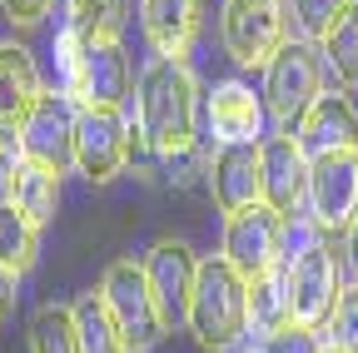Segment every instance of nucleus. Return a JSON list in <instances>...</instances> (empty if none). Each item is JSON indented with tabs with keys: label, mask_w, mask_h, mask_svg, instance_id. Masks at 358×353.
Wrapping results in <instances>:
<instances>
[{
	"label": "nucleus",
	"mask_w": 358,
	"mask_h": 353,
	"mask_svg": "<svg viewBox=\"0 0 358 353\" xmlns=\"http://www.w3.org/2000/svg\"><path fill=\"white\" fill-rule=\"evenodd\" d=\"M134 110H140V135L159 159H179L199 150V80L189 75L185 60H150L134 90Z\"/></svg>",
	"instance_id": "nucleus-1"
},
{
	"label": "nucleus",
	"mask_w": 358,
	"mask_h": 353,
	"mask_svg": "<svg viewBox=\"0 0 358 353\" xmlns=\"http://www.w3.org/2000/svg\"><path fill=\"white\" fill-rule=\"evenodd\" d=\"M185 329L209 353H229L249 333V279L224 254L199 259V284H194V298H189Z\"/></svg>",
	"instance_id": "nucleus-2"
},
{
	"label": "nucleus",
	"mask_w": 358,
	"mask_h": 353,
	"mask_svg": "<svg viewBox=\"0 0 358 353\" xmlns=\"http://www.w3.org/2000/svg\"><path fill=\"white\" fill-rule=\"evenodd\" d=\"M284 289H289V314H294V324H303V329L319 333V329L334 319L338 298H343V264H338V254H334L324 239L299 244V249L284 259Z\"/></svg>",
	"instance_id": "nucleus-3"
},
{
	"label": "nucleus",
	"mask_w": 358,
	"mask_h": 353,
	"mask_svg": "<svg viewBox=\"0 0 358 353\" xmlns=\"http://www.w3.org/2000/svg\"><path fill=\"white\" fill-rule=\"evenodd\" d=\"M324 75H329V65H324V50L313 45V40H289V45L268 60V70H264V105H268V115L279 120V129H299V120L313 110V100L324 95Z\"/></svg>",
	"instance_id": "nucleus-4"
},
{
	"label": "nucleus",
	"mask_w": 358,
	"mask_h": 353,
	"mask_svg": "<svg viewBox=\"0 0 358 353\" xmlns=\"http://www.w3.org/2000/svg\"><path fill=\"white\" fill-rule=\"evenodd\" d=\"M219 40L234 65L244 70H268L284 45H289V10L284 0H224L219 10Z\"/></svg>",
	"instance_id": "nucleus-5"
},
{
	"label": "nucleus",
	"mask_w": 358,
	"mask_h": 353,
	"mask_svg": "<svg viewBox=\"0 0 358 353\" xmlns=\"http://www.w3.org/2000/svg\"><path fill=\"white\" fill-rule=\"evenodd\" d=\"M100 294H105V308L115 314L120 338H124L129 353H150L169 333V324H164L159 303H155V289L145 279V264L140 259H115L110 269H105V279H100Z\"/></svg>",
	"instance_id": "nucleus-6"
},
{
	"label": "nucleus",
	"mask_w": 358,
	"mask_h": 353,
	"mask_svg": "<svg viewBox=\"0 0 358 353\" xmlns=\"http://www.w3.org/2000/svg\"><path fill=\"white\" fill-rule=\"evenodd\" d=\"M75 129H80V105L65 95V90H45L20 129V145L15 154L50 169V174H65L75 164Z\"/></svg>",
	"instance_id": "nucleus-7"
},
{
	"label": "nucleus",
	"mask_w": 358,
	"mask_h": 353,
	"mask_svg": "<svg viewBox=\"0 0 358 353\" xmlns=\"http://www.w3.org/2000/svg\"><path fill=\"white\" fill-rule=\"evenodd\" d=\"M284 239H289V219L274 214L268 204H254V209H239L224 219V259L244 279L284 269Z\"/></svg>",
	"instance_id": "nucleus-8"
},
{
	"label": "nucleus",
	"mask_w": 358,
	"mask_h": 353,
	"mask_svg": "<svg viewBox=\"0 0 358 353\" xmlns=\"http://www.w3.org/2000/svg\"><path fill=\"white\" fill-rule=\"evenodd\" d=\"M134 154V129L120 110H80L75 129V169L90 185H110Z\"/></svg>",
	"instance_id": "nucleus-9"
},
{
	"label": "nucleus",
	"mask_w": 358,
	"mask_h": 353,
	"mask_svg": "<svg viewBox=\"0 0 358 353\" xmlns=\"http://www.w3.org/2000/svg\"><path fill=\"white\" fill-rule=\"evenodd\" d=\"M308 214L319 229H348L358 219V150H338L313 159L308 169Z\"/></svg>",
	"instance_id": "nucleus-10"
},
{
	"label": "nucleus",
	"mask_w": 358,
	"mask_h": 353,
	"mask_svg": "<svg viewBox=\"0 0 358 353\" xmlns=\"http://www.w3.org/2000/svg\"><path fill=\"white\" fill-rule=\"evenodd\" d=\"M145 279L155 289V303L169 329H185L189 319V298H194V284H199V259L189 254V244L179 239H159L145 259Z\"/></svg>",
	"instance_id": "nucleus-11"
},
{
	"label": "nucleus",
	"mask_w": 358,
	"mask_h": 353,
	"mask_svg": "<svg viewBox=\"0 0 358 353\" xmlns=\"http://www.w3.org/2000/svg\"><path fill=\"white\" fill-rule=\"evenodd\" d=\"M204 185L224 214L264 204V145H219L204 164Z\"/></svg>",
	"instance_id": "nucleus-12"
},
{
	"label": "nucleus",
	"mask_w": 358,
	"mask_h": 353,
	"mask_svg": "<svg viewBox=\"0 0 358 353\" xmlns=\"http://www.w3.org/2000/svg\"><path fill=\"white\" fill-rule=\"evenodd\" d=\"M129 90H134V70H129L124 45L120 40H90L70 100L80 110H120L129 100Z\"/></svg>",
	"instance_id": "nucleus-13"
},
{
	"label": "nucleus",
	"mask_w": 358,
	"mask_h": 353,
	"mask_svg": "<svg viewBox=\"0 0 358 353\" xmlns=\"http://www.w3.org/2000/svg\"><path fill=\"white\" fill-rule=\"evenodd\" d=\"M308 169L313 159L303 154L299 135H289V129H279V135L264 140V204L294 219L308 209Z\"/></svg>",
	"instance_id": "nucleus-14"
},
{
	"label": "nucleus",
	"mask_w": 358,
	"mask_h": 353,
	"mask_svg": "<svg viewBox=\"0 0 358 353\" xmlns=\"http://www.w3.org/2000/svg\"><path fill=\"white\" fill-rule=\"evenodd\" d=\"M40 95H45V85H40L35 55L25 45H15V40H6L0 45V150L20 145V129Z\"/></svg>",
	"instance_id": "nucleus-15"
},
{
	"label": "nucleus",
	"mask_w": 358,
	"mask_h": 353,
	"mask_svg": "<svg viewBox=\"0 0 358 353\" xmlns=\"http://www.w3.org/2000/svg\"><path fill=\"white\" fill-rule=\"evenodd\" d=\"M264 115H268V105L244 80L214 85V95L204 100V124L219 145H264Z\"/></svg>",
	"instance_id": "nucleus-16"
},
{
	"label": "nucleus",
	"mask_w": 358,
	"mask_h": 353,
	"mask_svg": "<svg viewBox=\"0 0 358 353\" xmlns=\"http://www.w3.org/2000/svg\"><path fill=\"white\" fill-rule=\"evenodd\" d=\"M140 25L164 60H185L204 30V0H140Z\"/></svg>",
	"instance_id": "nucleus-17"
},
{
	"label": "nucleus",
	"mask_w": 358,
	"mask_h": 353,
	"mask_svg": "<svg viewBox=\"0 0 358 353\" xmlns=\"http://www.w3.org/2000/svg\"><path fill=\"white\" fill-rule=\"evenodd\" d=\"M299 145L308 159H324V154H338V150H358V110L348 95H319L313 110L299 120Z\"/></svg>",
	"instance_id": "nucleus-18"
},
{
	"label": "nucleus",
	"mask_w": 358,
	"mask_h": 353,
	"mask_svg": "<svg viewBox=\"0 0 358 353\" xmlns=\"http://www.w3.org/2000/svg\"><path fill=\"white\" fill-rule=\"evenodd\" d=\"M289 324H294V314H289L284 269L249 279V333H259V338H274V333H284Z\"/></svg>",
	"instance_id": "nucleus-19"
},
{
	"label": "nucleus",
	"mask_w": 358,
	"mask_h": 353,
	"mask_svg": "<svg viewBox=\"0 0 358 353\" xmlns=\"http://www.w3.org/2000/svg\"><path fill=\"white\" fill-rule=\"evenodd\" d=\"M75 329H80V353H129L124 338H120V324L115 314L105 308V294H80L75 303Z\"/></svg>",
	"instance_id": "nucleus-20"
},
{
	"label": "nucleus",
	"mask_w": 358,
	"mask_h": 353,
	"mask_svg": "<svg viewBox=\"0 0 358 353\" xmlns=\"http://www.w3.org/2000/svg\"><path fill=\"white\" fill-rule=\"evenodd\" d=\"M319 50H324V65L338 90H358V6L319 40Z\"/></svg>",
	"instance_id": "nucleus-21"
},
{
	"label": "nucleus",
	"mask_w": 358,
	"mask_h": 353,
	"mask_svg": "<svg viewBox=\"0 0 358 353\" xmlns=\"http://www.w3.org/2000/svg\"><path fill=\"white\" fill-rule=\"evenodd\" d=\"M30 353H80V329L70 303H45L30 319Z\"/></svg>",
	"instance_id": "nucleus-22"
},
{
	"label": "nucleus",
	"mask_w": 358,
	"mask_h": 353,
	"mask_svg": "<svg viewBox=\"0 0 358 353\" xmlns=\"http://www.w3.org/2000/svg\"><path fill=\"white\" fill-rule=\"evenodd\" d=\"M40 254V224L25 209H0V264H10L15 274H25Z\"/></svg>",
	"instance_id": "nucleus-23"
},
{
	"label": "nucleus",
	"mask_w": 358,
	"mask_h": 353,
	"mask_svg": "<svg viewBox=\"0 0 358 353\" xmlns=\"http://www.w3.org/2000/svg\"><path fill=\"white\" fill-rule=\"evenodd\" d=\"M65 10L70 30H80L85 40H120L129 20V0H65Z\"/></svg>",
	"instance_id": "nucleus-24"
},
{
	"label": "nucleus",
	"mask_w": 358,
	"mask_h": 353,
	"mask_svg": "<svg viewBox=\"0 0 358 353\" xmlns=\"http://www.w3.org/2000/svg\"><path fill=\"white\" fill-rule=\"evenodd\" d=\"M15 209H25L35 224H50L60 209V174L40 169L30 159H20V189H15Z\"/></svg>",
	"instance_id": "nucleus-25"
},
{
	"label": "nucleus",
	"mask_w": 358,
	"mask_h": 353,
	"mask_svg": "<svg viewBox=\"0 0 358 353\" xmlns=\"http://www.w3.org/2000/svg\"><path fill=\"white\" fill-rule=\"evenodd\" d=\"M358 6V0H294V25H299V40H313V45H319V40L348 15Z\"/></svg>",
	"instance_id": "nucleus-26"
},
{
	"label": "nucleus",
	"mask_w": 358,
	"mask_h": 353,
	"mask_svg": "<svg viewBox=\"0 0 358 353\" xmlns=\"http://www.w3.org/2000/svg\"><path fill=\"white\" fill-rule=\"evenodd\" d=\"M324 329H329V348L358 353V284L343 289V298H338V308H334V319H329Z\"/></svg>",
	"instance_id": "nucleus-27"
},
{
	"label": "nucleus",
	"mask_w": 358,
	"mask_h": 353,
	"mask_svg": "<svg viewBox=\"0 0 358 353\" xmlns=\"http://www.w3.org/2000/svg\"><path fill=\"white\" fill-rule=\"evenodd\" d=\"M264 353H324V343H319V333H313V329H303V324H289L284 333L264 338Z\"/></svg>",
	"instance_id": "nucleus-28"
},
{
	"label": "nucleus",
	"mask_w": 358,
	"mask_h": 353,
	"mask_svg": "<svg viewBox=\"0 0 358 353\" xmlns=\"http://www.w3.org/2000/svg\"><path fill=\"white\" fill-rule=\"evenodd\" d=\"M50 6H55V0H0V10H6V20H10V25H20V30L40 25L45 15H50Z\"/></svg>",
	"instance_id": "nucleus-29"
},
{
	"label": "nucleus",
	"mask_w": 358,
	"mask_h": 353,
	"mask_svg": "<svg viewBox=\"0 0 358 353\" xmlns=\"http://www.w3.org/2000/svg\"><path fill=\"white\" fill-rule=\"evenodd\" d=\"M15 189H20V154L0 150V209L15 204Z\"/></svg>",
	"instance_id": "nucleus-30"
},
{
	"label": "nucleus",
	"mask_w": 358,
	"mask_h": 353,
	"mask_svg": "<svg viewBox=\"0 0 358 353\" xmlns=\"http://www.w3.org/2000/svg\"><path fill=\"white\" fill-rule=\"evenodd\" d=\"M348 269H353V279H358V219L348 224Z\"/></svg>",
	"instance_id": "nucleus-31"
},
{
	"label": "nucleus",
	"mask_w": 358,
	"mask_h": 353,
	"mask_svg": "<svg viewBox=\"0 0 358 353\" xmlns=\"http://www.w3.org/2000/svg\"><path fill=\"white\" fill-rule=\"evenodd\" d=\"M324 353H343V348H329V343H324Z\"/></svg>",
	"instance_id": "nucleus-32"
}]
</instances>
